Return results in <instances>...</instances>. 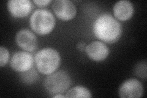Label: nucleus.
Returning <instances> with one entry per match:
<instances>
[{
  "mask_svg": "<svg viewBox=\"0 0 147 98\" xmlns=\"http://www.w3.org/2000/svg\"><path fill=\"white\" fill-rule=\"evenodd\" d=\"M16 41L18 47L29 52H33L38 46V39L36 35L27 29L21 30L17 32Z\"/></svg>",
  "mask_w": 147,
  "mask_h": 98,
  "instance_id": "obj_9",
  "label": "nucleus"
},
{
  "mask_svg": "<svg viewBox=\"0 0 147 98\" xmlns=\"http://www.w3.org/2000/svg\"><path fill=\"white\" fill-rule=\"evenodd\" d=\"M9 58V52L8 50L1 46L0 47V66L1 68L5 66Z\"/></svg>",
  "mask_w": 147,
  "mask_h": 98,
  "instance_id": "obj_15",
  "label": "nucleus"
},
{
  "mask_svg": "<svg viewBox=\"0 0 147 98\" xmlns=\"http://www.w3.org/2000/svg\"><path fill=\"white\" fill-rule=\"evenodd\" d=\"M36 66L39 72L49 75L57 71L61 63V57L57 51L52 48H44L35 55Z\"/></svg>",
  "mask_w": 147,
  "mask_h": 98,
  "instance_id": "obj_2",
  "label": "nucleus"
},
{
  "mask_svg": "<svg viewBox=\"0 0 147 98\" xmlns=\"http://www.w3.org/2000/svg\"><path fill=\"white\" fill-rule=\"evenodd\" d=\"M38 74L36 70L31 68L29 71L23 72L21 75L22 80L27 84H32L38 79Z\"/></svg>",
  "mask_w": 147,
  "mask_h": 98,
  "instance_id": "obj_13",
  "label": "nucleus"
},
{
  "mask_svg": "<svg viewBox=\"0 0 147 98\" xmlns=\"http://www.w3.org/2000/svg\"><path fill=\"white\" fill-rule=\"evenodd\" d=\"M85 52L87 56L95 62H101L108 57L110 50L102 41H94L86 45Z\"/></svg>",
  "mask_w": 147,
  "mask_h": 98,
  "instance_id": "obj_8",
  "label": "nucleus"
},
{
  "mask_svg": "<svg viewBox=\"0 0 147 98\" xmlns=\"http://www.w3.org/2000/svg\"><path fill=\"white\" fill-rule=\"evenodd\" d=\"M53 97L54 98H55V97H62V98H64V97H65V96H64V95H61L60 93H58V94H56L55 95H54L53 96Z\"/></svg>",
  "mask_w": 147,
  "mask_h": 98,
  "instance_id": "obj_18",
  "label": "nucleus"
},
{
  "mask_svg": "<svg viewBox=\"0 0 147 98\" xmlns=\"http://www.w3.org/2000/svg\"><path fill=\"white\" fill-rule=\"evenodd\" d=\"M52 9L55 15L64 21L72 19L77 13L76 6L69 0H56L52 4Z\"/></svg>",
  "mask_w": 147,
  "mask_h": 98,
  "instance_id": "obj_7",
  "label": "nucleus"
},
{
  "mask_svg": "<svg viewBox=\"0 0 147 98\" xmlns=\"http://www.w3.org/2000/svg\"><path fill=\"white\" fill-rule=\"evenodd\" d=\"M93 32L98 39L104 43L113 44L121 36V25L116 18L105 13L96 18L93 25Z\"/></svg>",
  "mask_w": 147,
  "mask_h": 98,
  "instance_id": "obj_1",
  "label": "nucleus"
},
{
  "mask_svg": "<svg viewBox=\"0 0 147 98\" xmlns=\"http://www.w3.org/2000/svg\"><path fill=\"white\" fill-rule=\"evenodd\" d=\"M7 7L12 16L22 18L29 15L33 9V4L29 0H9Z\"/></svg>",
  "mask_w": 147,
  "mask_h": 98,
  "instance_id": "obj_10",
  "label": "nucleus"
},
{
  "mask_svg": "<svg viewBox=\"0 0 147 98\" xmlns=\"http://www.w3.org/2000/svg\"><path fill=\"white\" fill-rule=\"evenodd\" d=\"M144 94L142 83L135 78L124 82L118 90L119 96L122 98H139Z\"/></svg>",
  "mask_w": 147,
  "mask_h": 98,
  "instance_id": "obj_5",
  "label": "nucleus"
},
{
  "mask_svg": "<svg viewBox=\"0 0 147 98\" xmlns=\"http://www.w3.org/2000/svg\"><path fill=\"white\" fill-rule=\"evenodd\" d=\"M33 2L38 6H45L48 5L49 4L52 3V0H34Z\"/></svg>",
  "mask_w": 147,
  "mask_h": 98,
  "instance_id": "obj_16",
  "label": "nucleus"
},
{
  "mask_svg": "<svg viewBox=\"0 0 147 98\" xmlns=\"http://www.w3.org/2000/svg\"><path fill=\"white\" fill-rule=\"evenodd\" d=\"M135 74L142 78H146V62H142L138 63L135 68Z\"/></svg>",
  "mask_w": 147,
  "mask_h": 98,
  "instance_id": "obj_14",
  "label": "nucleus"
},
{
  "mask_svg": "<svg viewBox=\"0 0 147 98\" xmlns=\"http://www.w3.org/2000/svg\"><path fill=\"white\" fill-rule=\"evenodd\" d=\"M56 20L51 12L47 9H38L30 17V25L36 33L40 36L47 35L54 29Z\"/></svg>",
  "mask_w": 147,
  "mask_h": 98,
  "instance_id": "obj_3",
  "label": "nucleus"
},
{
  "mask_svg": "<svg viewBox=\"0 0 147 98\" xmlns=\"http://www.w3.org/2000/svg\"><path fill=\"white\" fill-rule=\"evenodd\" d=\"M34 58L33 55L25 51H20L13 54L11 59L10 65L13 71L25 72L33 68Z\"/></svg>",
  "mask_w": 147,
  "mask_h": 98,
  "instance_id": "obj_6",
  "label": "nucleus"
},
{
  "mask_svg": "<svg viewBox=\"0 0 147 98\" xmlns=\"http://www.w3.org/2000/svg\"><path fill=\"white\" fill-rule=\"evenodd\" d=\"M71 84L72 80L69 75L64 71L49 74L44 82L45 89L50 94H61L66 92Z\"/></svg>",
  "mask_w": 147,
  "mask_h": 98,
  "instance_id": "obj_4",
  "label": "nucleus"
},
{
  "mask_svg": "<svg viewBox=\"0 0 147 98\" xmlns=\"http://www.w3.org/2000/svg\"><path fill=\"white\" fill-rule=\"evenodd\" d=\"M66 97H91L90 91L85 87L76 86L69 90L65 95Z\"/></svg>",
  "mask_w": 147,
  "mask_h": 98,
  "instance_id": "obj_12",
  "label": "nucleus"
},
{
  "mask_svg": "<svg viewBox=\"0 0 147 98\" xmlns=\"http://www.w3.org/2000/svg\"><path fill=\"white\" fill-rule=\"evenodd\" d=\"M86 47V45H85V43L84 42H80L79 44H77V48L79 49L80 51H84L85 50Z\"/></svg>",
  "mask_w": 147,
  "mask_h": 98,
  "instance_id": "obj_17",
  "label": "nucleus"
},
{
  "mask_svg": "<svg viewBox=\"0 0 147 98\" xmlns=\"http://www.w3.org/2000/svg\"><path fill=\"white\" fill-rule=\"evenodd\" d=\"M113 11L115 17L124 22L132 17L134 9L131 2L127 0H121L115 4Z\"/></svg>",
  "mask_w": 147,
  "mask_h": 98,
  "instance_id": "obj_11",
  "label": "nucleus"
}]
</instances>
